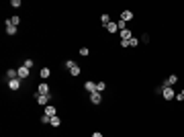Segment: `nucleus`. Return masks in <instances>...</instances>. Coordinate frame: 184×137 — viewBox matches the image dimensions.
Wrapping results in <instances>:
<instances>
[{
	"mask_svg": "<svg viewBox=\"0 0 184 137\" xmlns=\"http://www.w3.org/2000/svg\"><path fill=\"white\" fill-rule=\"evenodd\" d=\"M90 103L92 104H100L102 103V94H100V92H92L90 94Z\"/></svg>",
	"mask_w": 184,
	"mask_h": 137,
	"instance_id": "obj_10",
	"label": "nucleus"
},
{
	"mask_svg": "<svg viewBox=\"0 0 184 137\" xmlns=\"http://www.w3.org/2000/svg\"><path fill=\"white\" fill-rule=\"evenodd\" d=\"M104 90H106V82H104V80L96 82V92H100V94H102Z\"/></svg>",
	"mask_w": 184,
	"mask_h": 137,
	"instance_id": "obj_17",
	"label": "nucleus"
},
{
	"mask_svg": "<svg viewBox=\"0 0 184 137\" xmlns=\"http://www.w3.org/2000/svg\"><path fill=\"white\" fill-rule=\"evenodd\" d=\"M139 43H141V39H137V37H133V39H129V47H137Z\"/></svg>",
	"mask_w": 184,
	"mask_h": 137,
	"instance_id": "obj_21",
	"label": "nucleus"
},
{
	"mask_svg": "<svg viewBox=\"0 0 184 137\" xmlns=\"http://www.w3.org/2000/svg\"><path fill=\"white\" fill-rule=\"evenodd\" d=\"M150 41H151V37H150L147 33H143V35H141V43H150Z\"/></svg>",
	"mask_w": 184,
	"mask_h": 137,
	"instance_id": "obj_27",
	"label": "nucleus"
},
{
	"mask_svg": "<svg viewBox=\"0 0 184 137\" xmlns=\"http://www.w3.org/2000/svg\"><path fill=\"white\" fill-rule=\"evenodd\" d=\"M80 55H82V57L90 55V49H88V47H80Z\"/></svg>",
	"mask_w": 184,
	"mask_h": 137,
	"instance_id": "obj_25",
	"label": "nucleus"
},
{
	"mask_svg": "<svg viewBox=\"0 0 184 137\" xmlns=\"http://www.w3.org/2000/svg\"><path fill=\"white\" fill-rule=\"evenodd\" d=\"M162 96H164L168 103H170V100H174V98H176V92H174L172 86H164V90H162Z\"/></svg>",
	"mask_w": 184,
	"mask_h": 137,
	"instance_id": "obj_2",
	"label": "nucleus"
},
{
	"mask_svg": "<svg viewBox=\"0 0 184 137\" xmlns=\"http://www.w3.org/2000/svg\"><path fill=\"white\" fill-rule=\"evenodd\" d=\"M18 27H14V25H8L6 23V35H17Z\"/></svg>",
	"mask_w": 184,
	"mask_h": 137,
	"instance_id": "obj_15",
	"label": "nucleus"
},
{
	"mask_svg": "<svg viewBox=\"0 0 184 137\" xmlns=\"http://www.w3.org/2000/svg\"><path fill=\"white\" fill-rule=\"evenodd\" d=\"M35 100H37V104H39V107H43V109H45L47 104L51 103V94H37V92H35Z\"/></svg>",
	"mask_w": 184,
	"mask_h": 137,
	"instance_id": "obj_1",
	"label": "nucleus"
},
{
	"mask_svg": "<svg viewBox=\"0 0 184 137\" xmlns=\"http://www.w3.org/2000/svg\"><path fill=\"white\" fill-rule=\"evenodd\" d=\"M17 72H18V78H21V80H27V78L31 76V70H29V68H25V66H21Z\"/></svg>",
	"mask_w": 184,
	"mask_h": 137,
	"instance_id": "obj_6",
	"label": "nucleus"
},
{
	"mask_svg": "<svg viewBox=\"0 0 184 137\" xmlns=\"http://www.w3.org/2000/svg\"><path fill=\"white\" fill-rule=\"evenodd\" d=\"M43 115H47L49 119H53V117H58V109H55L53 104H47L45 109H43Z\"/></svg>",
	"mask_w": 184,
	"mask_h": 137,
	"instance_id": "obj_3",
	"label": "nucleus"
},
{
	"mask_svg": "<svg viewBox=\"0 0 184 137\" xmlns=\"http://www.w3.org/2000/svg\"><path fill=\"white\" fill-rule=\"evenodd\" d=\"M176 84H178V76L176 74H170L166 80H164V86H176Z\"/></svg>",
	"mask_w": 184,
	"mask_h": 137,
	"instance_id": "obj_7",
	"label": "nucleus"
},
{
	"mask_svg": "<svg viewBox=\"0 0 184 137\" xmlns=\"http://www.w3.org/2000/svg\"><path fill=\"white\" fill-rule=\"evenodd\" d=\"M63 66H66V70H72V68L76 66V62H74V59H68V62L63 63Z\"/></svg>",
	"mask_w": 184,
	"mask_h": 137,
	"instance_id": "obj_24",
	"label": "nucleus"
},
{
	"mask_svg": "<svg viewBox=\"0 0 184 137\" xmlns=\"http://www.w3.org/2000/svg\"><path fill=\"white\" fill-rule=\"evenodd\" d=\"M92 137H102V133H100V131H94V133H92Z\"/></svg>",
	"mask_w": 184,
	"mask_h": 137,
	"instance_id": "obj_30",
	"label": "nucleus"
},
{
	"mask_svg": "<svg viewBox=\"0 0 184 137\" xmlns=\"http://www.w3.org/2000/svg\"><path fill=\"white\" fill-rule=\"evenodd\" d=\"M119 43H121L123 49H127V47H129V41H119Z\"/></svg>",
	"mask_w": 184,
	"mask_h": 137,
	"instance_id": "obj_29",
	"label": "nucleus"
},
{
	"mask_svg": "<svg viewBox=\"0 0 184 137\" xmlns=\"http://www.w3.org/2000/svg\"><path fill=\"white\" fill-rule=\"evenodd\" d=\"M49 121H51V119H49L47 115H41V117H39V123H43V125H49Z\"/></svg>",
	"mask_w": 184,
	"mask_h": 137,
	"instance_id": "obj_22",
	"label": "nucleus"
},
{
	"mask_svg": "<svg viewBox=\"0 0 184 137\" xmlns=\"http://www.w3.org/2000/svg\"><path fill=\"white\" fill-rule=\"evenodd\" d=\"M4 78H6V82H8V80H14V78H18V72H17V70H6V72H4Z\"/></svg>",
	"mask_w": 184,
	"mask_h": 137,
	"instance_id": "obj_12",
	"label": "nucleus"
},
{
	"mask_svg": "<svg viewBox=\"0 0 184 137\" xmlns=\"http://www.w3.org/2000/svg\"><path fill=\"white\" fill-rule=\"evenodd\" d=\"M84 90H86L88 94H92V92H96V82H92V80L84 82Z\"/></svg>",
	"mask_w": 184,
	"mask_h": 137,
	"instance_id": "obj_8",
	"label": "nucleus"
},
{
	"mask_svg": "<svg viewBox=\"0 0 184 137\" xmlns=\"http://www.w3.org/2000/svg\"><path fill=\"white\" fill-rule=\"evenodd\" d=\"M8 88H10L12 92H17L18 88H21V78H14V80H8Z\"/></svg>",
	"mask_w": 184,
	"mask_h": 137,
	"instance_id": "obj_9",
	"label": "nucleus"
},
{
	"mask_svg": "<svg viewBox=\"0 0 184 137\" xmlns=\"http://www.w3.org/2000/svg\"><path fill=\"white\" fill-rule=\"evenodd\" d=\"M100 23H102V27H106V25L110 23V14H102V17H100Z\"/></svg>",
	"mask_w": 184,
	"mask_h": 137,
	"instance_id": "obj_20",
	"label": "nucleus"
},
{
	"mask_svg": "<svg viewBox=\"0 0 184 137\" xmlns=\"http://www.w3.org/2000/svg\"><path fill=\"white\" fill-rule=\"evenodd\" d=\"M37 94H51V88H49V84H47V82H41V84L37 86Z\"/></svg>",
	"mask_w": 184,
	"mask_h": 137,
	"instance_id": "obj_5",
	"label": "nucleus"
},
{
	"mask_svg": "<svg viewBox=\"0 0 184 137\" xmlns=\"http://www.w3.org/2000/svg\"><path fill=\"white\" fill-rule=\"evenodd\" d=\"M6 23H8V25H14V27H18V25H21V17H12V18H8Z\"/></svg>",
	"mask_w": 184,
	"mask_h": 137,
	"instance_id": "obj_18",
	"label": "nucleus"
},
{
	"mask_svg": "<svg viewBox=\"0 0 184 137\" xmlns=\"http://www.w3.org/2000/svg\"><path fill=\"white\" fill-rule=\"evenodd\" d=\"M135 18V14H133V10H129V8H125V10H121V21H125V23H129V21H133Z\"/></svg>",
	"mask_w": 184,
	"mask_h": 137,
	"instance_id": "obj_4",
	"label": "nucleus"
},
{
	"mask_svg": "<svg viewBox=\"0 0 184 137\" xmlns=\"http://www.w3.org/2000/svg\"><path fill=\"white\" fill-rule=\"evenodd\" d=\"M49 125H51V127H59V125H62V119H59V117H53V119L49 121Z\"/></svg>",
	"mask_w": 184,
	"mask_h": 137,
	"instance_id": "obj_19",
	"label": "nucleus"
},
{
	"mask_svg": "<svg viewBox=\"0 0 184 137\" xmlns=\"http://www.w3.org/2000/svg\"><path fill=\"white\" fill-rule=\"evenodd\" d=\"M39 76H41V80H47V78H49V76H51V70L47 68H41V72H39Z\"/></svg>",
	"mask_w": 184,
	"mask_h": 137,
	"instance_id": "obj_13",
	"label": "nucleus"
},
{
	"mask_svg": "<svg viewBox=\"0 0 184 137\" xmlns=\"http://www.w3.org/2000/svg\"><path fill=\"white\" fill-rule=\"evenodd\" d=\"M119 37H121V41H129V39H133V33L129 29H125V31H119Z\"/></svg>",
	"mask_w": 184,
	"mask_h": 137,
	"instance_id": "obj_11",
	"label": "nucleus"
},
{
	"mask_svg": "<svg viewBox=\"0 0 184 137\" xmlns=\"http://www.w3.org/2000/svg\"><path fill=\"white\" fill-rule=\"evenodd\" d=\"M10 6H12V8H21L23 2H21V0H10Z\"/></svg>",
	"mask_w": 184,
	"mask_h": 137,
	"instance_id": "obj_23",
	"label": "nucleus"
},
{
	"mask_svg": "<svg viewBox=\"0 0 184 137\" xmlns=\"http://www.w3.org/2000/svg\"><path fill=\"white\" fill-rule=\"evenodd\" d=\"M104 29H106V33H110V35H113V33H117V31H119V25H117V23H109Z\"/></svg>",
	"mask_w": 184,
	"mask_h": 137,
	"instance_id": "obj_14",
	"label": "nucleus"
},
{
	"mask_svg": "<svg viewBox=\"0 0 184 137\" xmlns=\"http://www.w3.org/2000/svg\"><path fill=\"white\" fill-rule=\"evenodd\" d=\"M80 74H82V68H80V66H78V63H76L74 68L70 70V76H74V78H76V76H80Z\"/></svg>",
	"mask_w": 184,
	"mask_h": 137,
	"instance_id": "obj_16",
	"label": "nucleus"
},
{
	"mask_svg": "<svg viewBox=\"0 0 184 137\" xmlns=\"http://www.w3.org/2000/svg\"><path fill=\"white\" fill-rule=\"evenodd\" d=\"M33 63H35L33 59H29V57H27V59H25V63H23V66H25V68H29V70H31V68H33Z\"/></svg>",
	"mask_w": 184,
	"mask_h": 137,
	"instance_id": "obj_26",
	"label": "nucleus"
},
{
	"mask_svg": "<svg viewBox=\"0 0 184 137\" xmlns=\"http://www.w3.org/2000/svg\"><path fill=\"white\" fill-rule=\"evenodd\" d=\"M176 100H184V88H182V92H180V94H176Z\"/></svg>",
	"mask_w": 184,
	"mask_h": 137,
	"instance_id": "obj_28",
	"label": "nucleus"
}]
</instances>
